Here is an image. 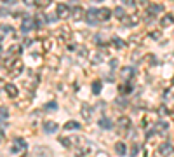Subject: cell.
I'll list each match as a JSON object with an SVG mask.
<instances>
[{
    "mask_svg": "<svg viewBox=\"0 0 174 157\" xmlns=\"http://www.w3.org/2000/svg\"><path fill=\"white\" fill-rule=\"evenodd\" d=\"M87 23H89V24H97V23H99L97 9H91V11L87 12Z\"/></svg>",
    "mask_w": 174,
    "mask_h": 157,
    "instance_id": "5b68a950",
    "label": "cell"
},
{
    "mask_svg": "<svg viewBox=\"0 0 174 157\" xmlns=\"http://www.w3.org/2000/svg\"><path fill=\"white\" fill-rule=\"evenodd\" d=\"M136 154H137V147H132V148H131V156H136Z\"/></svg>",
    "mask_w": 174,
    "mask_h": 157,
    "instance_id": "f546056e",
    "label": "cell"
},
{
    "mask_svg": "<svg viewBox=\"0 0 174 157\" xmlns=\"http://www.w3.org/2000/svg\"><path fill=\"white\" fill-rule=\"evenodd\" d=\"M77 129H80V124L77 120H68L64 124V131H77Z\"/></svg>",
    "mask_w": 174,
    "mask_h": 157,
    "instance_id": "8fae6325",
    "label": "cell"
},
{
    "mask_svg": "<svg viewBox=\"0 0 174 157\" xmlns=\"http://www.w3.org/2000/svg\"><path fill=\"white\" fill-rule=\"evenodd\" d=\"M113 14H115L117 18H124V16H125V12H124V9H122V7H117L115 11H113Z\"/></svg>",
    "mask_w": 174,
    "mask_h": 157,
    "instance_id": "44dd1931",
    "label": "cell"
},
{
    "mask_svg": "<svg viewBox=\"0 0 174 157\" xmlns=\"http://www.w3.org/2000/svg\"><path fill=\"white\" fill-rule=\"evenodd\" d=\"M117 124H118V127L120 129H124V131H127L129 127H131V119L129 117H118V120H117Z\"/></svg>",
    "mask_w": 174,
    "mask_h": 157,
    "instance_id": "8992f818",
    "label": "cell"
},
{
    "mask_svg": "<svg viewBox=\"0 0 174 157\" xmlns=\"http://www.w3.org/2000/svg\"><path fill=\"white\" fill-rule=\"evenodd\" d=\"M92 93H94V94H99V93H101V82H99V80H94V82H92Z\"/></svg>",
    "mask_w": 174,
    "mask_h": 157,
    "instance_id": "ac0fdd59",
    "label": "cell"
},
{
    "mask_svg": "<svg viewBox=\"0 0 174 157\" xmlns=\"http://www.w3.org/2000/svg\"><path fill=\"white\" fill-rule=\"evenodd\" d=\"M11 32H12V28H11V26H5V24L2 26V37H4L5 33H11Z\"/></svg>",
    "mask_w": 174,
    "mask_h": 157,
    "instance_id": "d4e9b609",
    "label": "cell"
},
{
    "mask_svg": "<svg viewBox=\"0 0 174 157\" xmlns=\"http://www.w3.org/2000/svg\"><path fill=\"white\" fill-rule=\"evenodd\" d=\"M162 11H164V7H162V5H150V7H148V12H150V14H160V12H162Z\"/></svg>",
    "mask_w": 174,
    "mask_h": 157,
    "instance_id": "2e32d148",
    "label": "cell"
},
{
    "mask_svg": "<svg viewBox=\"0 0 174 157\" xmlns=\"http://www.w3.org/2000/svg\"><path fill=\"white\" fill-rule=\"evenodd\" d=\"M26 5H33V4H37V0H23Z\"/></svg>",
    "mask_w": 174,
    "mask_h": 157,
    "instance_id": "f1b7e54d",
    "label": "cell"
},
{
    "mask_svg": "<svg viewBox=\"0 0 174 157\" xmlns=\"http://www.w3.org/2000/svg\"><path fill=\"white\" fill-rule=\"evenodd\" d=\"M82 117L85 119V120H91V107L87 103L82 105Z\"/></svg>",
    "mask_w": 174,
    "mask_h": 157,
    "instance_id": "4fadbf2b",
    "label": "cell"
},
{
    "mask_svg": "<svg viewBox=\"0 0 174 157\" xmlns=\"http://www.w3.org/2000/svg\"><path fill=\"white\" fill-rule=\"evenodd\" d=\"M99 126H101L103 129H112V127H113V122H112L110 119L103 117V119H101V120H99Z\"/></svg>",
    "mask_w": 174,
    "mask_h": 157,
    "instance_id": "5bb4252c",
    "label": "cell"
},
{
    "mask_svg": "<svg viewBox=\"0 0 174 157\" xmlns=\"http://www.w3.org/2000/svg\"><path fill=\"white\" fill-rule=\"evenodd\" d=\"M59 141H61V143H63L66 148H68V147H72V140H70V138H61Z\"/></svg>",
    "mask_w": 174,
    "mask_h": 157,
    "instance_id": "cb8c5ba5",
    "label": "cell"
},
{
    "mask_svg": "<svg viewBox=\"0 0 174 157\" xmlns=\"http://www.w3.org/2000/svg\"><path fill=\"white\" fill-rule=\"evenodd\" d=\"M56 16H58L59 19H66L70 16V7L66 4H59L58 9H56Z\"/></svg>",
    "mask_w": 174,
    "mask_h": 157,
    "instance_id": "6da1fadb",
    "label": "cell"
},
{
    "mask_svg": "<svg viewBox=\"0 0 174 157\" xmlns=\"http://www.w3.org/2000/svg\"><path fill=\"white\" fill-rule=\"evenodd\" d=\"M120 91H122V93H131V91H132V86H131V84H125V86L120 87Z\"/></svg>",
    "mask_w": 174,
    "mask_h": 157,
    "instance_id": "603a6c76",
    "label": "cell"
},
{
    "mask_svg": "<svg viewBox=\"0 0 174 157\" xmlns=\"http://www.w3.org/2000/svg\"><path fill=\"white\" fill-rule=\"evenodd\" d=\"M9 72H11V75H12V77L21 75V72H23V63H21V61H16L12 66H9Z\"/></svg>",
    "mask_w": 174,
    "mask_h": 157,
    "instance_id": "277c9868",
    "label": "cell"
},
{
    "mask_svg": "<svg viewBox=\"0 0 174 157\" xmlns=\"http://www.w3.org/2000/svg\"><path fill=\"white\" fill-rule=\"evenodd\" d=\"M158 154L164 157H169L174 154V145H171V143H162L160 147H158Z\"/></svg>",
    "mask_w": 174,
    "mask_h": 157,
    "instance_id": "7a4b0ae2",
    "label": "cell"
},
{
    "mask_svg": "<svg viewBox=\"0 0 174 157\" xmlns=\"http://www.w3.org/2000/svg\"><path fill=\"white\" fill-rule=\"evenodd\" d=\"M45 108H47V110H49V108H51V110H56V108H58V105H56L54 101H51V105H45Z\"/></svg>",
    "mask_w": 174,
    "mask_h": 157,
    "instance_id": "83f0119b",
    "label": "cell"
},
{
    "mask_svg": "<svg viewBox=\"0 0 174 157\" xmlns=\"http://www.w3.org/2000/svg\"><path fill=\"white\" fill-rule=\"evenodd\" d=\"M51 2L52 0H37V5L39 7H47V5H51Z\"/></svg>",
    "mask_w": 174,
    "mask_h": 157,
    "instance_id": "7402d4cb",
    "label": "cell"
},
{
    "mask_svg": "<svg viewBox=\"0 0 174 157\" xmlns=\"http://www.w3.org/2000/svg\"><path fill=\"white\" fill-rule=\"evenodd\" d=\"M115 152L118 154V156H124V154L127 152V148H125V143H122V141H120V143H117V145H115Z\"/></svg>",
    "mask_w": 174,
    "mask_h": 157,
    "instance_id": "9a60e30c",
    "label": "cell"
},
{
    "mask_svg": "<svg viewBox=\"0 0 174 157\" xmlns=\"http://www.w3.org/2000/svg\"><path fill=\"white\" fill-rule=\"evenodd\" d=\"M73 16H75L77 19H82V18H84V11H82L80 7H77V9L73 11Z\"/></svg>",
    "mask_w": 174,
    "mask_h": 157,
    "instance_id": "ffe728a7",
    "label": "cell"
},
{
    "mask_svg": "<svg viewBox=\"0 0 174 157\" xmlns=\"http://www.w3.org/2000/svg\"><path fill=\"white\" fill-rule=\"evenodd\" d=\"M120 75L124 78H131L134 75V70H132V66H125V68H122L120 70Z\"/></svg>",
    "mask_w": 174,
    "mask_h": 157,
    "instance_id": "7c38bea8",
    "label": "cell"
},
{
    "mask_svg": "<svg viewBox=\"0 0 174 157\" xmlns=\"http://www.w3.org/2000/svg\"><path fill=\"white\" fill-rule=\"evenodd\" d=\"M112 42H113V45H115V47H118V49H122V47H125V42H124V40H120V39H113L112 40Z\"/></svg>",
    "mask_w": 174,
    "mask_h": 157,
    "instance_id": "d6986e66",
    "label": "cell"
},
{
    "mask_svg": "<svg viewBox=\"0 0 174 157\" xmlns=\"http://www.w3.org/2000/svg\"><path fill=\"white\" fill-rule=\"evenodd\" d=\"M96 2H97V0H96Z\"/></svg>",
    "mask_w": 174,
    "mask_h": 157,
    "instance_id": "4dcf8cb0",
    "label": "cell"
},
{
    "mask_svg": "<svg viewBox=\"0 0 174 157\" xmlns=\"http://www.w3.org/2000/svg\"><path fill=\"white\" fill-rule=\"evenodd\" d=\"M35 26H37L35 19L26 18V19H23V23H21V32H23V33H28V32H30V30H33Z\"/></svg>",
    "mask_w": 174,
    "mask_h": 157,
    "instance_id": "3957f363",
    "label": "cell"
},
{
    "mask_svg": "<svg viewBox=\"0 0 174 157\" xmlns=\"http://www.w3.org/2000/svg\"><path fill=\"white\" fill-rule=\"evenodd\" d=\"M4 89H5V93H7V94H9L11 98H16V96L19 94V93H18V87H16L14 84H7V86H5Z\"/></svg>",
    "mask_w": 174,
    "mask_h": 157,
    "instance_id": "9c48e42d",
    "label": "cell"
},
{
    "mask_svg": "<svg viewBox=\"0 0 174 157\" xmlns=\"http://www.w3.org/2000/svg\"><path fill=\"white\" fill-rule=\"evenodd\" d=\"M0 112H2V120H5V119H7V108H5V107H2V108H0Z\"/></svg>",
    "mask_w": 174,
    "mask_h": 157,
    "instance_id": "4316f807",
    "label": "cell"
},
{
    "mask_svg": "<svg viewBox=\"0 0 174 157\" xmlns=\"http://www.w3.org/2000/svg\"><path fill=\"white\" fill-rule=\"evenodd\" d=\"M173 23H174V19H173V16H171V14L164 16V19L160 21V24H162V26H171Z\"/></svg>",
    "mask_w": 174,
    "mask_h": 157,
    "instance_id": "e0dca14e",
    "label": "cell"
},
{
    "mask_svg": "<svg viewBox=\"0 0 174 157\" xmlns=\"http://www.w3.org/2000/svg\"><path fill=\"white\" fill-rule=\"evenodd\" d=\"M110 16H112V11L110 9H97V18H99V21L110 19Z\"/></svg>",
    "mask_w": 174,
    "mask_h": 157,
    "instance_id": "30bf717a",
    "label": "cell"
},
{
    "mask_svg": "<svg viewBox=\"0 0 174 157\" xmlns=\"http://www.w3.org/2000/svg\"><path fill=\"white\" fill-rule=\"evenodd\" d=\"M26 148V141L23 138H16L14 140V147H12V152H18V150H24Z\"/></svg>",
    "mask_w": 174,
    "mask_h": 157,
    "instance_id": "ba28073f",
    "label": "cell"
},
{
    "mask_svg": "<svg viewBox=\"0 0 174 157\" xmlns=\"http://www.w3.org/2000/svg\"><path fill=\"white\" fill-rule=\"evenodd\" d=\"M117 105H120V107H122V108H125V107H127V99H124V98L117 99Z\"/></svg>",
    "mask_w": 174,
    "mask_h": 157,
    "instance_id": "484cf974",
    "label": "cell"
},
{
    "mask_svg": "<svg viewBox=\"0 0 174 157\" xmlns=\"http://www.w3.org/2000/svg\"><path fill=\"white\" fill-rule=\"evenodd\" d=\"M44 131L45 133H56L58 131V124L52 122V120H47V122H44Z\"/></svg>",
    "mask_w": 174,
    "mask_h": 157,
    "instance_id": "52a82bcc",
    "label": "cell"
}]
</instances>
